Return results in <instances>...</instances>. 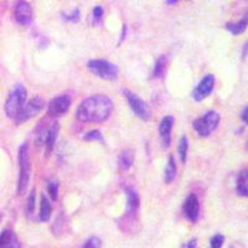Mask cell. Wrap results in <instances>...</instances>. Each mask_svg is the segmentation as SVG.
Returning a JSON list of instances; mask_svg holds the SVG:
<instances>
[{
  "mask_svg": "<svg viewBox=\"0 0 248 248\" xmlns=\"http://www.w3.org/2000/svg\"><path fill=\"white\" fill-rule=\"evenodd\" d=\"M247 113H248V108L247 107H245V109H243V112H242V121L245 122H247Z\"/></svg>",
  "mask_w": 248,
  "mask_h": 248,
  "instance_id": "obj_31",
  "label": "cell"
},
{
  "mask_svg": "<svg viewBox=\"0 0 248 248\" xmlns=\"http://www.w3.org/2000/svg\"><path fill=\"white\" fill-rule=\"evenodd\" d=\"M133 161H134V154H133L132 150L124 149L123 152L119 154L118 158V164L119 168L122 170H128L133 165Z\"/></svg>",
  "mask_w": 248,
  "mask_h": 248,
  "instance_id": "obj_15",
  "label": "cell"
},
{
  "mask_svg": "<svg viewBox=\"0 0 248 248\" xmlns=\"http://www.w3.org/2000/svg\"><path fill=\"white\" fill-rule=\"evenodd\" d=\"M179 1H181V0H167V4H169V5H174V4L179 3Z\"/></svg>",
  "mask_w": 248,
  "mask_h": 248,
  "instance_id": "obj_32",
  "label": "cell"
},
{
  "mask_svg": "<svg viewBox=\"0 0 248 248\" xmlns=\"http://www.w3.org/2000/svg\"><path fill=\"white\" fill-rule=\"evenodd\" d=\"M14 16L16 23L21 26H30L32 23V17H34V13H32V8L30 4L25 0H20L15 5Z\"/></svg>",
  "mask_w": 248,
  "mask_h": 248,
  "instance_id": "obj_8",
  "label": "cell"
},
{
  "mask_svg": "<svg viewBox=\"0 0 248 248\" xmlns=\"http://www.w3.org/2000/svg\"><path fill=\"white\" fill-rule=\"evenodd\" d=\"M196 243H198L196 238H192L191 241H189V243H187V247L186 248H196Z\"/></svg>",
  "mask_w": 248,
  "mask_h": 248,
  "instance_id": "obj_30",
  "label": "cell"
},
{
  "mask_svg": "<svg viewBox=\"0 0 248 248\" xmlns=\"http://www.w3.org/2000/svg\"><path fill=\"white\" fill-rule=\"evenodd\" d=\"M26 90L23 85H17L12 93L9 94L8 101L5 103V113L10 118H16L26 101Z\"/></svg>",
  "mask_w": 248,
  "mask_h": 248,
  "instance_id": "obj_3",
  "label": "cell"
},
{
  "mask_svg": "<svg viewBox=\"0 0 248 248\" xmlns=\"http://www.w3.org/2000/svg\"><path fill=\"white\" fill-rule=\"evenodd\" d=\"M63 19L67 20V21H74V23H76V21L79 20V10L78 9H75L74 12L71 13L70 15L63 14Z\"/></svg>",
  "mask_w": 248,
  "mask_h": 248,
  "instance_id": "obj_29",
  "label": "cell"
},
{
  "mask_svg": "<svg viewBox=\"0 0 248 248\" xmlns=\"http://www.w3.org/2000/svg\"><path fill=\"white\" fill-rule=\"evenodd\" d=\"M248 174L247 170H243L240 174L238 179H237V194L246 198L248 195V187H247V181H248Z\"/></svg>",
  "mask_w": 248,
  "mask_h": 248,
  "instance_id": "obj_16",
  "label": "cell"
},
{
  "mask_svg": "<svg viewBox=\"0 0 248 248\" xmlns=\"http://www.w3.org/2000/svg\"><path fill=\"white\" fill-rule=\"evenodd\" d=\"M35 209V190L31 191V195L29 196V201H28V214L31 215L34 212Z\"/></svg>",
  "mask_w": 248,
  "mask_h": 248,
  "instance_id": "obj_28",
  "label": "cell"
},
{
  "mask_svg": "<svg viewBox=\"0 0 248 248\" xmlns=\"http://www.w3.org/2000/svg\"><path fill=\"white\" fill-rule=\"evenodd\" d=\"M218 123H220V114L215 110H210L205 113V116L194 122V129L201 137H209L218 127Z\"/></svg>",
  "mask_w": 248,
  "mask_h": 248,
  "instance_id": "obj_5",
  "label": "cell"
},
{
  "mask_svg": "<svg viewBox=\"0 0 248 248\" xmlns=\"http://www.w3.org/2000/svg\"><path fill=\"white\" fill-rule=\"evenodd\" d=\"M165 67H167V57L165 56H161L160 59L156 61L155 63V67H154V77H161L165 72Z\"/></svg>",
  "mask_w": 248,
  "mask_h": 248,
  "instance_id": "obj_21",
  "label": "cell"
},
{
  "mask_svg": "<svg viewBox=\"0 0 248 248\" xmlns=\"http://www.w3.org/2000/svg\"><path fill=\"white\" fill-rule=\"evenodd\" d=\"M215 86V76L214 75H206L200 81L196 88L192 92V97L195 101H202L206 97L210 96V93L212 92Z\"/></svg>",
  "mask_w": 248,
  "mask_h": 248,
  "instance_id": "obj_10",
  "label": "cell"
},
{
  "mask_svg": "<svg viewBox=\"0 0 248 248\" xmlns=\"http://www.w3.org/2000/svg\"><path fill=\"white\" fill-rule=\"evenodd\" d=\"M127 205L129 212H136L139 207V198L133 189H127Z\"/></svg>",
  "mask_w": 248,
  "mask_h": 248,
  "instance_id": "obj_19",
  "label": "cell"
},
{
  "mask_svg": "<svg viewBox=\"0 0 248 248\" xmlns=\"http://www.w3.org/2000/svg\"><path fill=\"white\" fill-rule=\"evenodd\" d=\"M30 179V158H29L28 144H23L19 149V184L17 194L23 195L28 187Z\"/></svg>",
  "mask_w": 248,
  "mask_h": 248,
  "instance_id": "obj_2",
  "label": "cell"
},
{
  "mask_svg": "<svg viewBox=\"0 0 248 248\" xmlns=\"http://www.w3.org/2000/svg\"><path fill=\"white\" fill-rule=\"evenodd\" d=\"M47 191L52 200H57V194H59V184L55 181H51L47 185Z\"/></svg>",
  "mask_w": 248,
  "mask_h": 248,
  "instance_id": "obj_25",
  "label": "cell"
},
{
  "mask_svg": "<svg viewBox=\"0 0 248 248\" xmlns=\"http://www.w3.org/2000/svg\"><path fill=\"white\" fill-rule=\"evenodd\" d=\"M124 94H125V98H127L133 112L136 113L139 118H141L143 121L150 119V117H152V110H150L149 106L143 99L139 98L136 93L130 92V91H124Z\"/></svg>",
  "mask_w": 248,
  "mask_h": 248,
  "instance_id": "obj_6",
  "label": "cell"
},
{
  "mask_svg": "<svg viewBox=\"0 0 248 248\" xmlns=\"http://www.w3.org/2000/svg\"><path fill=\"white\" fill-rule=\"evenodd\" d=\"M103 13H105V10H103V8L99 5L93 9V20H94V23H98L99 20L102 19V16H103Z\"/></svg>",
  "mask_w": 248,
  "mask_h": 248,
  "instance_id": "obj_27",
  "label": "cell"
},
{
  "mask_svg": "<svg viewBox=\"0 0 248 248\" xmlns=\"http://www.w3.org/2000/svg\"><path fill=\"white\" fill-rule=\"evenodd\" d=\"M71 107V97L70 96H59L50 101L48 103V116L60 117L63 116Z\"/></svg>",
  "mask_w": 248,
  "mask_h": 248,
  "instance_id": "obj_9",
  "label": "cell"
},
{
  "mask_svg": "<svg viewBox=\"0 0 248 248\" xmlns=\"http://www.w3.org/2000/svg\"><path fill=\"white\" fill-rule=\"evenodd\" d=\"M44 106H45V102H44L43 98L34 97L26 105L23 106V108H21V110H20L19 114H17L15 119H16L17 123H24V122L29 121L30 118L36 116L37 113L43 109Z\"/></svg>",
  "mask_w": 248,
  "mask_h": 248,
  "instance_id": "obj_7",
  "label": "cell"
},
{
  "mask_svg": "<svg viewBox=\"0 0 248 248\" xmlns=\"http://www.w3.org/2000/svg\"><path fill=\"white\" fill-rule=\"evenodd\" d=\"M226 29L233 35L243 34L246 31V29H247V17L245 16L242 20H240L238 23L226 24Z\"/></svg>",
  "mask_w": 248,
  "mask_h": 248,
  "instance_id": "obj_17",
  "label": "cell"
},
{
  "mask_svg": "<svg viewBox=\"0 0 248 248\" xmlns=\"http://www.w3.org/2000/svg\"><path fill=\"white\" fill-rule=\"evenodd\" d=\"M175 176H176V164H175L174 156L170 155V158L167 164V168H165V183H172Z\"/></svg>",
  "mask_w": 248,
  "mask_h": 248,
  "instance_id": "obj_18",
  "label": "cell"
},
{
  "mask_svg": "<svg viewBox=\"0 0 248 248\" xmlns=\"http://www.w3.org/2000/svg\"><path fill=\"white\" fill-rule=\"evenodd\" d=\"M183 211L187 220H190L191 222L198 221L199 214H200V202H199V199L194 194L190 195L189 198L185 200L183 206Z\"/></svg>",
  "mask_w": 248,
  "mask_h": 248,
  "instance_id": "obj_11",
  "label": "cell"
},
{
  "mask_svg": "<svg viewBox=\"0 0 248 248\" xmlns=\"http://www.w3.org/2000/svg\"><path fill=\"white\" fill-rule=\"evenodd\" d=\"M223 243H225V237L222 234L217 233L211 238L210 246H211V248H222Z\"/></svg>",
  "mask_w": 248,
  "mask_h": 248,
  "instance_id": "obj_24",
  "label": "cell"
},
{
  "mask_svg": "<svg viewBox=\"0 0 248 248\" xmlns=\"http://www.w3.org/2000/svg\"><path fill=\"white\" fill-rule=\"evenodd\" d=\"M57 134H59V124L55 122L47 130V134H46L45 139V145H46V154H51L52 149H54L55 141L57 139Z\"/></svg>",
  "mask_w": 248,
  "mask_h": 248,
  "instance_id": "obj_14",
  "label": "cell"
},
{
  "mask_svg": "<svg viewBox=\"0 0 248 248\" xmlns=\"http://www.w3.org/2000/svg\"><path fill=\"white\" fill-rule=\"evenodd\" d=\"M113 112V102L106 96H92L82 102L77 108V119L81 122L101 123L105 122Z\"/></svg>",
  "mask_w": 248,
  "mask_h": 248,
  "instance_id": "obj_1",
  "label": "cell"
},
{
  "mask_svg": "<svg viewBox=\"0 0 248 248\" xmlns=\"http://www.w3.org/2000/svg\"><path fill=\"white\" fill-rule=\"evenodd\" d=\"M85 140L88 141H101V143H105V139L99 130H91V132L86 133Z\"/></svg>",
  "mask_w": 248,
  "mask_h": 248,
  "instance_id": "obj_23",
  "label": "cell"
},
{
  "mask_svg": "<svg viewBox=\"0 0 248 248\" xmlns=\"http://www.w3.org/2000/svg\"><path fill=\"white\" fill-rule=\"evenodd\" d=\"M179 154H180V158L183 163H186V156H187V150H189V141L186 137H183L179 141Z\"/></svg>",
  "mask_w": 248,
  "mask_h": 248,
  "instance_id": "obj_22",
  "label": "cell"
},
{
  "mask_svg": "<svg viewBox=\"0 0 248 248\" xmlns=\"http://www.w3.org/2000/svg\"><path fill=\"white\" fill-rule=\"evenodd\" d=\"M51 212H52V207H51L50 202L45 196H43L41 198V209H40V220L44 222L50 220Z\"/></svg>",
  "mask_w": 248,
  "mask_h": 248,
  "instance_id": "obj_20",
  "label": "cell"
},
{
  "mask_svg": "<svg viewBox=\"0 0 248 248\" xmlns=\"http://www.w3.org/2000/svg\"><path fill=\"white\" fill-rule=\"evenodd\" d=\"M102 247V242L99 238L97 237H91L90 240L83 245L82 248H101Z\"/></svg>",
  "mask_w": 248,
  "mask_h": 248,
  "instance_id": "obj_26",
  "label": "cell"
},
{
  "mask_svg": "<svg viewBox=\"0 0 248 248\" xmlns=\"http://www.w3.org/2000/svg\"><path fill=\"white\" fill-rule=\"evenodd\" d=\"M88 70L103 79H116L118 77V67L106 60H91L87 63Z\"/></svg>",
  "mask_w": 248,
  "mask_h": 248,
  "instance_id": "obj_4",
  "label": "cell"
},
{
  "mask_svg": "<svg viewBox=\"0 0 248 248\" xmlns=\"http://www.w3.org/2000/svg\"><path fill=\"white\" fill-rule=\"evenodd\" d=\"M0 248H20V242L15 233L10 230H5L0 234Z\"/></svg>",
  "mask_w": 248,
  "mask_h": 248,
  "instance_id": "obj_13",
  "label": "cell"
},
{
  "mask_svg": "<svg viewBox=\"0 0 248 248\" xmlns=\"http://www.w3.org/2000/svg\"><path fill=\"white\" fill-rule=\"evenodd\" d=\"M172 125H174V118L170 116L164 117L160 125H159V132H160L161 141H163L164 148L170 147V143H171Z\"/></svg>",
  "mask_w": 248,
  "mask_h": 248,
  "instance_id": "obj_12",
  "label": "cell"
}]
</instances>
